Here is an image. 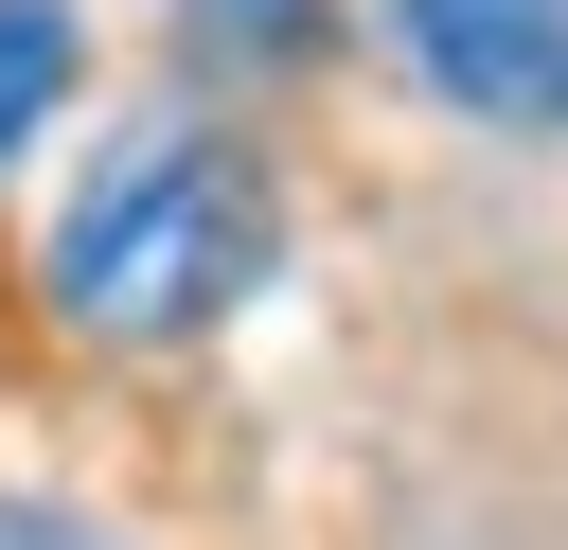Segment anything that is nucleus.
<instances>
[{"instance_id":"f257e3e1","label":"nucleus","mask_w":568,"mask_h":550,"mask_svg":"<svg viewBox=\"0 0 568 550\" xmlns=\"http://www.w3.org/2000/svg\"><path fill=\"white\" fill-rule=\"evenodd\" d=\"M248 284H266V177L213 124L106 142V177L53 213V302L89 337H213Z\"/></svg>"},{"instance_id":"7ed1b4c3","label":"nucleus","mask_w":568,"mask_h":550,"mask_svg":"<svg viewBox=\"0 0 568 550\" xmlns=\"http://www.w3.org/2000/svg\"><path fill=\"white\" fill-rule=\"evenodd\" d=\"M71 71H89V35H71V0H0V160L71 106Z\"/></svg>"},{"instance_id":"39448f33","label":"nucleus","mask_w":568,"mask_h":550,"mask_svg":"<svg viewBox=\"0 0 568 550\" xmlns=\"http://www.w3.org/2000/svg\"><path fill=\"white\" fill-rule=\"evenodd\" d=\"M0 550H106V532H71L53 497H0Z\"/></svg>"},{"instance_id":"f03ea898","label":"nucleus","mask_w":568,"mask_h":550,"mask_svg":"<svg viewBox=\"0 0 568 550\" xmlns=\"http://www.w3.org/2000/svg\"><path fill=\"white\" fill-rule=\"evenodd\" d=\"M408 71L479 124H568V0H390Z\"/></svg>"},{"instance_id":"20e7f679","label":"nucleus","mask_w":568,"mask_h":550,"mask_svg":"<svg viewBox=\"0 0 568 550\" xmlns=\"http://www.w3.org/2000/svg\"><path fill=\"white\" fill-rule=\"evenodd\" d=\"M213 35H231V53H248V71H284V53H302V35H320V0H213Z\"/></svg>"}]
</instances>
